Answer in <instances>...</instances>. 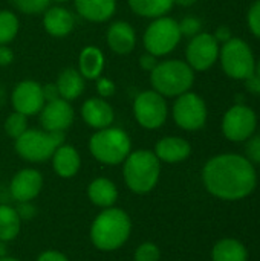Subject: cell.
<instances>
[{"mask_svg":"<svg viewBox=\"0 0 260 261\" xmlns=\"http://www.w3.org/2000/svg\"><path fill=\"white\" fill-rule=\"evenodd\" d=\"M75 20L69 9L63 6H49L43 12V28L44 31L57 38H63L74 31Z\"/></svg>","mask_w":260,"mask_h":261,"instance_id":"ac0fdd59","label":"cell"},{"mask_svg":"<svg viewBox=\"0 0 260 261\" xmlns=\"http://www.w3.org/2000/svg\"><path fill=\"white\" fill-rule=\"evenodd\" d=\"M153 153L156 154V158L161 162L178 164V162L185 161L190 156L192 147H190L188 141H185L184 138L167 136V138H162L156 142Z\"/></svg>","mask_w":260,"mask_h":261,"instance_id":"d6986e66","label":"cell"},{"mask_svg":"<svg viewBox=\"0 0 260 261\" xmlns=\"http://www.w3.org/2000/svg\"><path fill=\"white\" fill-rule=\"evenodd\" d=\"M21 229V219L15 208L0 205V242H12Z\"/></svg>","mask_w":260,"mask_h":261,"instance_id":"484cf974","label":"cell"},{"mask_svg":"<svg viewBox=\"0 0 260 261\" xmlns=\"http://www.w3.org/2000/svg\"><path fill=\"white\" fill-rule=\"evenodd\" d=\"M153 90L162 96H179L195 83V70L181 60H166L150 72Z\"/></svg>","mask_w":260,"mask_h":261,"instance_id":"277c9868","label":"cell"},{"mask_svg":"<svg viewBox=\"0 0 260 261\" xmlns=\"http://www.w3.org/2000/svg\"><path fill=\"white\" fill-rule=\"evenodd\" d=\"M254 73H257L260 76V60L257 61V64H256V69H254Z\"/></svg>","mask_w":260,"mask_h":261,"instance_id":"bcb514c9","label":"cell"},{"mask_svg":"<svg viewBox=\"0 0 260 261\" xmlns=\"http://www.w3.org/2000/svg\"><path fill=\"white\" fill-rule=\"evenodd\" d=\"M219 43L211 34L199 32L198 35L192 37L190 43L185 49V58L187 64L198 72L210 69L216 60L219 58Z\"/></svg>","mask_w":260,"mask_h":261,"instance_id":"7c38bea8","label":"cell"},{"mask_svg":"<svg viewBox=\"0 0 260 261\" xmlns=\"http://www.w3.org/2000/svg\"><path fill=\"white\" fill-rule=\"evenodd\" d=\"M104 54L97 46H86L78 57V72L84 80H97L104 70Z\"/></svg>","mask_w":260,"mask_h":261,"instance_id":"cb8c5ba5","label":"cell"},{"mask_svg":"<svg viewBox=\"0 0 260 261\" xmlns=\"http://www.w3.org/2000/svg\"><path fill=\"white\" fill-rule=\"evenodd\" d=\"M81 118L89 127L95 130H101L112 125L115 119V113L112 106L104 98L98 96V98H89L83 102Z\"/></svg>","mask_w":260,"mask_h":261,"instance_id":"2e32d148","label":"cell"},{"mask_svg":"<svg viewBox=\"0 0 260 261\" xmlns=\"http://www.w3.org/2000/svg\"><path fill=\"white\" fill-rule=\"evenodd\" d=\"M14 60V52L6 46V44H0V66H9Z\"/></svg>","mask_w":260,"mask_h":261,"instance_id":"f35d334b","label":"cell"},{"mask_svg":"<svg viewBox=\"0 0 260 261\" xmlns=\"http://www.w3.org/2000/svg\"><path fill=\"white\" fill-rule=\"evenodd\" d=\"M41 89H43L44 102H49V101H54V99L60 98V93H58V89H57L55 84H44V86H41Z\"/></svg>","mask_w":260,"mask_h":261,"instance_id":"74e56055","label":"cell"},{"mask_svg":"<svg viewBox=\"0 0 260 261\" xmlns=\"http://www.w3.org/2000/svg\"><path fill=\"white\" fill-rule=\"evenodd\" d=\"M87 197L95 206L106 210V208H110L116 203L118 188L110 179L97 177L87 187Z\"/></svg>","mask_w":260,"mask_h":261,"instance_id":"7402d4cb","label":"cell"},{"mask_svg":"<svg viewBox=\"0 0 260 261\" xmlns=\"http://www.w3.org/2000/svg\"><path fill=\"white\" fill-rule=\"evenodd\" d=\"M248 26L250 31L260 38V0H257L248 11Z\"/></svg>","mask_w":260,"mask_h":261,"instance_id":"d6a6232c","label":"cell"},{"mask_svg":"<svg viewBox=\"0 0 260 261\" xmlns=\"http://www.w3.org/2000/svg\"><path fill=\"white\" fill-rule=\"evenodd\" d=\"M54 2H58V3H63V2H67V0H54Z\"/></svg>","mask_w":260,"mask_h":261,"instance_id":"7dc6e473","label":"cell"},{"mask_svg":"<svg viewBox=\"0 0 260 261\" xmlns=\"http://www.w3.org/2000/svg\"><path fill=\"white\" fill-rule=\"evenodd\" d=\"M169 109L166 98L155 90H144L133 99V116L147 130H156L167 121Z\"/></svg>","mask_w":260,"mask_h":261,"instance_id":"9c48e42d","label":"cell"},{"mask_svg":"<svg viewBox=\"0 0 260 261\" xmlns=\"http://www.w3.org/2000/svg\"><path fill=\"white\" fill-rule=\"evenodd\" d=\"M61 144H64V133L28 128L15 139V151L28 162H46Z\"/></svg>","mask_w":260,"mask_h":261,"instance_id":"8992f818","label":"cell"},{"mask_svg":"<svg viewBox=\"0 0 260 261\" xmlns=\"http://www.w3.org/2000/svg\"><path fill=\"white\" fill-rule=\"evenodd\" d=\"M159 258H161L159 248L150 242L139 245L135 251V255H133L135 261H159Z\"/></svg>","mask_w":260,"mask_h":261,"instance_id":"4dcf8cb0","label":"cell"},{"mask_svg":"<svg viewBox=\"0 0 260 261\" xmlns=\"http://www.w3.org/2000/svg\"><path fill=\"white\" fill-rule=\"evenodd\" d=\"M224 72L233 80H247L254 73L256 60L250 46L241 38H230L219 50Z\"/></svg>","mask_w":260,"mask_h":261,"instance_id":"ba28073f","label":"cell"},{"mask_svg":"<svg viewBox=\"0 0 260 261\" xmlns=\"http://www.w3.org/2000/svg\"><path fill=\"white\" fill-rule=\"evenodd\" d=\"M20 219H31L34 216V208L31 206V202H25V203H20V208H15Z\"/></svg>","mask_w":260,"mask_h":261,"instance_id":"b9f144b4","label":"cell"},{"mask_svg":"<svg viewBox=\"0 0 260 261\" xmlns=\"http://www.w3.org/2000/svg\"><path fill=\"white\" fill-rule=\"evenodd\" d=\"M130 9L146 18H158L173 8V0H127Z\"/></svg>","mask_w":260,"mask_h":261,"instance_id":"4316f807","label":"cell"},{"mask_svg":"<svg viewBox=\"0 0 260 261\" xmlns=\"http://www.w3.org/2000/svg\"><path fill=\"white\" fill-rule=\"evenodd\" d=\"M182 35L179 31V24L175 18L162 15L153 18V21L147 26L143 35V43L146 52L155 57H164L176 49Z\"/></svg>","mask_w":260,"mask_h":261,"instance_id":"52a82bcc","label":"cell"},{"mask_svg":"<svg viewBox=\"0 0 260 261\" xmlns=\"http://www.w3.org/2000/svg\"><path fill=\"white\" fill-rule=\"evenodd\" d=\"M18 17L8 9L0 11V44L11 43L18 32Z\"/></svg>","mask_w":260,"mask_h":261,"instance_id":"83f0119b","label":"cell"},{"mask_svg":"<svg viewBox=\"0 0 260 261\" xmlns=\"http://www.w3.org/2000/svg\"><path fill=\"white\" fill-rule=\"evenodd\" d=\"M90 154L104 165H120L132 151L129 135L120 127H106L97 130L89 141Z\"/></svg>","mask_w":260,"mask_h":261,"instance_id":"5b68a950","label":"cell"},{"mask_svg":"<svg viewBox=\"0 0 260 261\" xmlns=\"http://www.w3.org/2000/svg\"><path fill=\"white\" fill-rule=\"evenodd\" d=\"M213 261H248V251L244 243L236 239L219 240L211 251Z\"/></svg>","mask_w":260,"mask_h":261,"instance_id":"d4e9b609","label":"cell"},{"mask_svg":"<svg viewBox=\"0 0 260 261\" xmlns=\"http://www.w3.org/2000/svg\"><path fill=\"white\" fill-rule=\"evenodd\" d=\"M11 2L20 12L26 15L43 14L51 5V0H11Z\"/></svg>","mask_w":260,"mask_h":261,"instance_id":"f546056e","label":"cell"},{"mask_svg":"<svg viewBox=\"0 0 260 261\" xmlns=\"http://www.w3.org/2000/svg\"><path fill=\"white\" fill-rule=\"evenodd\" d=\"M77 12L87 21L103 23L116 11V0H75Z\"/></svg>","mask_w":260,"mask_h":261,"instance_id":"44dd1931","label":"cell"},{"mask_svg":"<svg viewBox=\"0 0 260 261\" xmlns=\"http://www.w3.org/2000/svg\"><path fill=\"white\" fill-rule=\"evenodd\" d=\"M158 57H155V55H152V54H149V52H146L144 55H141V58H139V66H141V69L143 70H146V72H152L156 66H158V60H156Z\"/></svg>","mask_w":260,"mask_h":261,"instance_id":"8d00e7d4","label":"cell"},{"mask_svg":"<svg viewBox=\"0 0 260 261\" xmlns=\"http://www.w3.org/2000/svg\"><path fill=\"white\" fill-rule=\"evenodd\" d=\"M0 261H20V260H17V258H14V257H2Z\"/></svg>","mask_w":260,"mask_h":261,"instance_id":"f6af8a7d","label":"cell"},{"mask_svg":"<svg viewBox=\"0 0 260 261\" xmlns=\"http://www.w3.org/2000/svg\"><path fill=\"white\" fill-rule=\"evenodd\" d=\"M178 24H179L181 35H185V37H195L201 31V21L196 17H185Z\"/></svg>","mask_w":260,"mask_h":261,"instance_id":"1f68e13d","label":"cell"},{"mask_svg":"<svg viewBox=\"0 0 260 261\" xmlns=\"http://www.w3.org/2000/svg\"><path fill=\"white\" fill-rule=\"evenodd\" d=\"M26 130H28V116H25L23 113H18V112L14 110L6 118V121H5V132H6V135L15 141Z\"/></svg>","mask_w":260,"mask_h":261,"instance_id":"f1b7e54d","label":"cell"},{"mask_svg":"<svg viewBox=\"0 0 260 261\" xmlns=\"http://www.w3.org/2000/svg\"><path fill=\"white\" fill-rule=\"evenodd\" d=\"M43 188V176L35 168H23L14 177L9 184V193L18 203L31 202L34 200Z\"/></svg>","mask_w":260,"mask_h":261,"instance_id":"9a60e30c","label":"cell"},{"mask_svg":"<svg viewBox=\"0 0 260 261\" xmlns=\"http://www.w3.org/2000/svg\"><path fill=\"white\" fill-rule=\"evenodd\" d=\"M202 182L211 196L234 202L248 197L254 191L257 174L247 158L225 153L211 158L204 165Z\"/></svg>","mask_w":260,"mask_h":261,"instance_id":"6da1fadb","label":"cell"},{"mask_svg":"<svg viewBox=\"0 0 260 261\" xmlns=\"http://www.w3.org/2000/svg\"><path fill=\"white\" fill-rule=\"evenodd\" d=\"M97 93L100 95V98H110L115 93V83L106 76H100L97 78V84H95Z\"/></svg>","mask_w":260,"mask_h":261,"instance_id":"836d02e7","label":"cell"},{"mask_svg":"<svg viewBox=\"0 0 260 261\" xmlns=\"http://www.w3.org/2000/svg\"><path fill=\"white\" fill-rule=\"evenodd\" d=\"M74 109L69 101L58 98L44 102L40 112V122L43 130L52 133H64L74 122Z\"/></svg>","mask_w":260,"mask_h":261,"instance_id":"5bb4252c","label":"cell"},{"mask_svg":"<svg viewBox=\"0 0 260 261\" xmlns=\"http://www.w3.org/2000/svg\"><path fill=\"white\" fill-rule=\"evenodd\" d=\"M84 81L86 80L78 72V69L67 67L64 70H61L57 78V83H55L60 98H63L69 102L80 98L84 92Z\"/></svg>","mask_w":260,"mask_h":261,"instance_id":"603a6c76","label":"cell"},{"mask_svg":"<svg viewBox=\"0 0 260 261\" xmlns=\"http://www.w3.org/2000/svg\"><path fill=\"white\" fill-rule=\"evenodd\" d=\"M245 81V86H247V89L251 92V93H256V95H259L260 93V76L257 73H253L251 76H248L247 80H244Z\"/></svg>","mask_w":260,"mask_h":261,"instance_id":"ab89813d","label":"cell"},{"mask_svg":"<svg viewBox=\"0 0 260 261\" xmlns=\"http://www.w3.org/2000/svg\"><path fill=\"white\" fill-rule=\"evenodd\" d=\"M37 261H69L67 257L60 252V251H55V249H48V251H43Z\"/></svg>","mask_w":260,"mask_h":261,"instance_id":"d590c367","label":"cell"},{"mask_svg":"<svg viewBox=\"0 0 260 261\" xmlns=\"http://www.w3.org/2000/svg\"><path fill=\"white\" fill-rule=\"evenodd\" d=\"M247 159L251 164H260V135L251 136L247 144Z\"/></svg>","mask_w":260,"mask_h":261,"instance_id":"e575fe53","label":"cell"},{"mask_svg":"<svg viewBox=\"0 0 260 261\" xmlns=\"http://www.w3.org/2000/svg\"><path fill=\"white\" fill-rule=\"evenodd\" d=\"M52 168L57 176L63 179L74 177L81 167V158L75 147L61 144L52 154Z\"/></svg>","mask_w":260,"mask_h":261,"instance_id":"ffe728a7","label":"cell"},{"mask_svg":"<svg viewBox=\"0 0 260 261\" xmlns=\"http://www.w3.org/2000/svg\"><path fill=\"white\" fill-rule=\"evenodd\" d=\"M2 257H6V243L5 242H0V258Z\"/></svg>","mask_w":260,"mask_h":261,"instance_id":"ee69618b","label":"cell"},{"mask_svg":"<svg viewBox=\"0 0 260 261\" xmlns=\"http://www.w3.org/2000/svg\"><path fill=\"white\" fill-rule=\"evenodd\" d=\"M11 104L15 112L23 113L25 116L40 113L44 106L41 84L32 80L20 81L11 93Z\"/></svg>","mask_w":260,"mask_h":261,"instance_id":"4fadbf2b","label":"cell"},{"mask_svg":"<svg viewBox=\"0 0 260 261\" xmlns=\"http://www.w3.org/2000/svg\"><path fill=\"white\" fill-rule=\"evenodd\" d=\"M198 0H173L175 5H179V6H192L195 5Z\"/></svg>","mask_w":260,"mask_h":261,"instance_id":"7bdbcfd3","label":"cell"},{"mask_svg":"<svg viewBox=\"0 0 260 261\" xmlns=\"http://www.w3.org/2000/svg\"><path fill=\"white\" fill-rule=\"evenodd\" d=\"M215 38H216V41L219 43V41H222V43H227L230 38H233L231 37V31H230V28L228 26H219L218 29H216V32H215V35H213Z\"/></svg>","mask_w":260,"mask_h":261,"instance_id":"60d3db41","label":"cell"},{"mask_svg":"<svg viewBox=\"0 0 260 261\" xmlns=\"http://www.w3.org/2000/svg\"><path fill=\"white\" fill-rule=\"evenodd\" d=\"M123 164L124 182L132 193L147 194L158 185L161 176V161L153 151H130Z\"/></svg>","mask_w":260,"mask_h":261,"instance_id":"3957f363","label":"cell"},{"mask_svg":"<svg viewBox=\"0 0 260 261\" xmlns=\"http://www.w3.org/2000/svg\"><path fill=\"white\" fill-rule=\"evenodd\" d=\"M173 119L178 127L187 132L202 128L207 121V106L204 99L193 92H185L176 96L173 104Z\"/></svg>","mask_w":260,"mask_h":261,"instance_id":"30bf717a","label":"cell"},{"mask_svg":"<svg viewBox=\"0 0 260 261\" xmlns=\"http://www.w3.org/2000/svg\"><path fill=\"white\" fill-rule=\"evenodd\" d=\"M132 234V220L121 208H106L90 226L92 245L103 252H113L124 246Z\"/></svg>","mask_w":260,"mask_h":261,"instance_id":"7a4b0ae2","label":"cell"},{"mask_svg":"<svg viewBox=\"0 0 260 261\" xmlns=\"http://www.w3.org/2000/svg\"><path fill=\"white\" fill-rule=\"evenodd\" d=\"M106 41L112 52H115L118 55H127L136 46V34L130 23L113 21L107 28Z\"/></svg>","mask_w":260,"mask_h":261,"instance_id":"e0dca14e","label":"cell"},{"mask_svg":"<svg viewBox=\"0 0 260 261\" xmlns=\"http://www.w3.org/2000/svg\"><path fill=\"white\" fill-rule=\"evenodd\" d=\"M257 125V116L245 104H236L227 110L222 119V133L228 141L242 142L253 136Z\"/></svg>","mask_w":260,"mask_h":261,"instance_id":"8fae6325","label":"cell"}]
</instances>
